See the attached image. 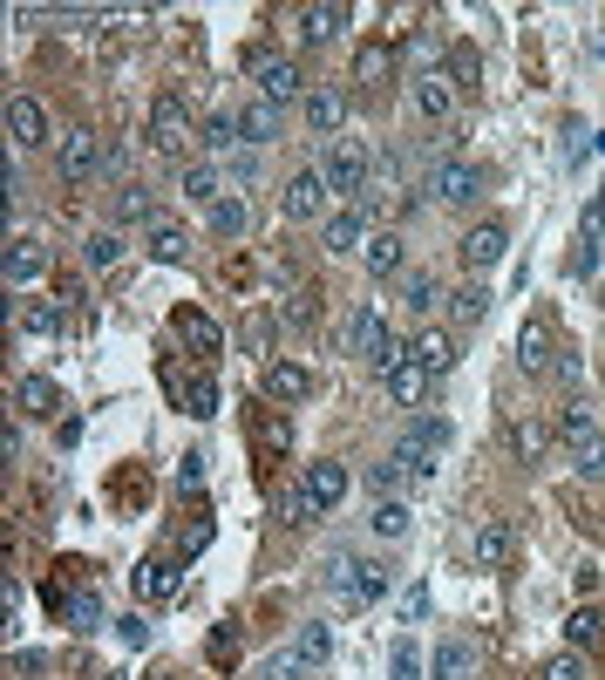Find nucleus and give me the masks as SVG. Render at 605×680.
<instances>
[{
  "mask_svg": "<svg viewBox=\"0 0 605 680\" xmlns=\"http://www.w3.org/2000/svg\"><path fill=\"white\" fill-rule=\"evenodd\" d=\"M259 443H266V456H287V450H293V422H287V409H266V415H259Z\"/></svg>",
  "mask_w": 605,
  "mask_h": 680,
  "instance_id": "f704fd0d",
  "label": "nucleus"
},
{
  "mask_svg": "<svg viewBox=\"0 0 605 680\" xmlns=\"http://www.w3.org/2000/svg\"><path fill=\"white\" fill-rule=\"evenodd\" d=\"M442 75H450V83H456V89H469V83H476V75H483V55H476L469 42H456V48H450V68H442Z\"/></svg>",
  "mask_w": 605,
  "mask_h": 680,
  "instance_id": "79ce46f5",
  "label": "nucleus"
},
{
  "mask_svg": "<svg viewBox=\"0 0 605 680\" xmlns=\"http://www.w3.org/2000/svg\"><path fill=\"white\" fill-rule=\"evenodd\" d=\"M68 619L83 626V633H89V626H102V598H96V585H89V592H75V606H68Z\"/></svg>",
  "mask_w": 605,
  "mask_h": 680,
  "instance_id": "09e8293b",
  "label": "nucleus"
},
{
  "mask_svg": "<svg viewBox=\"0 0 605 680\" xmlns=\"http://www.w3.org/2000/svg\"><path fill=\"white\" fill-rule=\"evenodd\" d=\"M177 484H184V490H197V484H205V456H184V469H177Z\"/></svg>",
  "mask_w": 605,
  "mask_h": 680,
  "instance_id": "680f3d73",
  "label": "nucleus"
},
{
  "mask_svg": "<svg viewBox=\"0 0 605 680\" xmlns=\"http://www.w3.org/2000/svg\"><path fill=\"white\" fill-rule=\"evenodd\" d=\"M360 266H368L375 279H395L401 266H409V246H401V231H375L368 252H360Z\"/></svg>",
  "mask_w": 605,
  "mask_h": 680,
  "instance_id": "412c9836",
  "label": "nucleus"
},
{
  "mask_svg": "<svg viewBox=\"0 0 605 680\" xmlns=\"http://www.w3.org/2000/svg\"><path fill=\"white\" fill-rule=\"evenodd\" d=\"M266 395H272V402H306L313 375H306L300 361H272V368H266Z\"/></svg>",
  "mask_w": 605,
  "mask_h": 680,
  "instance_id": "5701e85b",
  "label": "nucleus"
},
{
  "mask_svg": "<svg viewBox=\"0 0 605 680\" xmlns=\"http://www.w3.org/2000/svg\"><path fill=\"white\" fill-rule=\"evenodd\" d=\"M8 667H14V673H21V680H28V673H42V667H48V660H42V654H28V647H14V660H8Z\"/></svg>",
  "mask_w": 605,
  "mask_h": 680,
  "instance_id": "052dcab7",
  "label": "nucleus"
},
{
  "mask_svg": "<svg viewBox=\"0 0 605 680\" xmlns=\"http://www.w3.org/2000/svg\"><path fill=\"white\" fill-rule=\"evenodd\" d=\"M483 313H490V293H483V287H456L450 293V320H456V327H476Z\"/></svg>",
  "mask_w": 605,
  "mask_h": 680,
  "instance_id": "c9c22d12",
  "label": "nucleus"
},
{
  "mask_svg": "<svg viewBox=\"0 0 605 680\" xmlns=\"http://www.w3.org/2000/svg\"><path fill=\"white\" fill-rule=\"evenodd\" d=\"M401 300H409L415 313H435V306H442V279H435V272H409V287H401Z\"/></svg>",
  "mask_w": 605,
  "mask_h": 680,
  "instance_id": "58836bf2",
  "label": "nucleus"
},
{
  "mask_svg": "<svg viewBox=\"0 0 605 680\" xmlns=\"http://www.w3.org/2000/svg\"><path fill=\"white\" fill-rule=\"evenodd\" d=\"M598 469H605V456H598Z\"/></svg>",
  "mask_w": 605,
  "mask_h": 680,
  "instance_id": "338daca9",
  "label": "nucleus"
},
{
  "mask_svg": "<svg viewBox=\"0 0 605 680\" xmlns=\"http://www.w3.org/2000/svg\"><path fill=\"white\" fill-rule=\"evenodd\" d=\"M422 613H429V592H422V585H415V592H401V619H409V626H415Z\"/></svg>",
  "mask_w": 605,
  "mask_h": 680,
  "instance_id": "bf43d9fd",
  "label": "nucleus"
},
{
  "mask_svg": "<svg viewBox=\"0 0 605 680\" xmlns=\"http://www.w3.org/2000/svg\"><path fill=\"white\" fill-rule=\"evenodd\" d=\"M395 75V48L388 42H360V55H354V83H388Z\"/></svg>",
  "mask_w": 605,
  "mask_h": 680,
  "instance_id": "2f4dec72",
  "label": "nucleus"
},
{
  "mask_svg": "<svg viewBox=\"0 0 605 680\" xmlns=\"http://www.w3.org/2000/svg\"><path fill=\"white\" fill-rule=\"evenodd\" d=\"M395 463H401V476H409V484H429V476H435V463H442V450L415 443V435H401V450H395Z\"/></svg>",
  "mask_w": 605,
  "mask_h": 680,
  "instance_id": "cd10ccee",
  "label": "nucleus"
},
{
  "mask_svg": "<svg viewBox=\"0 0 605 680\" xmlns=\"http://www.w3.org/2000/svg\"><path fill=\"white\" fill-rule=\"evenodd\" d=\"M375 164H381V156H375L368 143L334 137V150H327V164H320V171H327V191H341L347 205H360V191L375 184Z\"/></svg>",
  "mask_w": 605,
  "mask_h": 680,
  "instance_id": "f257e3e1",
  "label": "nucleus"
},
{
  "mask_svg": "<svg viewBox=\"0 0 605 680\" xmlns=\"http://www.w3.org/2000/svg\"><path fill=\"white\" fill-rule=\"evenodd\" d=\"M238 347L252 354V361H266L272 368V320H259V313H246V327H238Z\"/></svg>",
  "mask_w": 605,
  "mask_h": 680,
  "instance_id": "e433bc0d",
  "label": "nucleus"
},
{
  "mask_svg": "<svg viewBox=\"0 0 605 680\" xmlns=\"http://www.w3.org/2000/svg\"><path fill=\"white\" fill-rule=\"evenodd\" d=\"M83 252H89V266H116V259H123V238H116V231H96Z\"/></svg>",
  "mask_w": 605,
  "mask_h": 680,
  "instance_id": "8fccbe9b",
  "label": "nucleus"
},
{
  "mask_svg": "<svg viewBox=\"0 0 605 680\" xmlns=\"http://www.w3.org/2000/svg\"><path fill=\"white\" fill-rule=\"evenodd\" d=\"M8 143H14V150L48 143V109L34 102V96H8Z\"/></svg>",
  "mask_w": 605,
  "mask_h": 680,
  "instance_id": "2eb2a0df",
  "label": "nucleus"
},
{
  "mask_svg": "<svg viewBox=\"0 0 605 680\" xmlns=\"http://www.w3.org/2000/svg\"><path fill=\"white\" fill-rule=\"evenodd\" d=\"M388 320H381V306H360L354 313V327H347V347H354V361L360 368H381V354H388Z\"/></svg>",
  "mask_w": 605,
  "mask_h": 680,
  "instance_id": "9d476101",
  "label": "nucleus"
},
{
  "mask_svg": "<svg viewBox=\"0 0 605 680\" xmlns=\"http://www.w3.org/2000/svg\"><path fill=\"white\" fill-rule=\"evenodd\" d=\"M456 252H463V266H476V272H490V266H497V259L510 252V231H504L497 218H483V225H476V231L463 238Z\"/></svg>",
  "mask_w": 605,
  "mask_h": 680,
  "instance_id": "f3484780",
  "label": "nucleus"
},
{
  "mask_svg": "<svg viewBox=\"0 0 605 680\" xmlns=\"http://www.w3.org/2000/svg\"><path fill=\"white\" fill-rule=\"evenodd\" d=\"M191 143H197V123H191L184 96H156L150 102V150L156 156H184Z\"/></svg>",
  "mask_w": 605,
  "mask_h": 680,
  "instance_id": "f03ea898",
  "label": "nucleus"
},
{
  "mask_svg": "<svg viewBox=\"0 0 605 680\" xmlns=\"http://www.w3.org/2000/svg\"><path fill=\"white\" fill-rule=\"evenodd\" d=\"M14 409H21V415H34V422H48V415L62 409V395H55V381H42V375H28V381L14 388Z\"/></svg>",
  "mask_w": 605,
  "mask_h": 680,
  "instance_id": "393cba45",
  "label": "nucleus"
},
{
  "mask_svg": "<svg viewBox=\"0 0 605 680\" xmlns=\"http://www.w3.org/2000/svg\"><path fill=\"white\" fill-rule=\"evenodd\" d=\"M246 68H252V96H266V102H293L306 83H300V62L293 55H246Z\"/></svg>",
  "mask_w": 605,
  "mask_h": 680,
  "instance_id": "7ed1b4c3",
  "label": "nucleus"
},
{
  "mask_svg": "<svg viewBox=\"0 0 605 680\" xmlns=\"http://www.w3.org/2000/svg\"><path fill=\"white\" fill-rule=\"evenodd\" d=\"M381 381H388V402H395V409H422V402H429V381H435V375H429L422 361H401V368H388Z\"/></svg>",
  "mask_w": 605,
  "mask_h": 680,
  "instance_id": "6ab92c4d",
  "label": "nucleus"
},
{
  "mask_svg": "<svg viewBox=\"0 0 605 680\" xmlns=\"http://www.w3.org/2000/svg\"><path fill=\"white\" fill-rule=\"evenodd\" d=\"M137 598H150V606H164V598H177L184 592V565L177 558H150V565H137Z\"/></svg>",
  "mask_w": 605,
  "mask_h": 680,
  "instance_id": "dca6fc26",
  "label": "nucleus"
},
{
  "mask_svg": "<svg viewBox=\"0 0 605 680\" xmlns=\"http://www.w3.org/2000/svg\"><path fill=\"white\" fill-rule=\"evenodd\" d=\"M388 680H422V660H415V639H395V654H388Z\"/></svg>",
  "mask_w": 605,
  "mask_h": 680,
  "instance_id": "a18cd8bd",
  "label": "nucleus"
},
{
  "mask_svg": "<svg viewBox=\"0 0 605 680\" xmlns=\"http://www.w3.org/2000/svg\"><path fill=\"white\" fill-rule=\"evenodd\" d=\"M55 164H62L68 184H89V177L102 171V143H96L89 130H68V137H55Z\"/></svg>",
  "mask_w": 605,
  "mask_h": 680,
  "instance_id": "1a4fd4ad",
  "label": "nucleus"
},
{
  "mask_svg": "<svg viewBox=\"0 0 605 680\" xmlns=\"http://www.w3.org/2000/svg\"><path fill=\"white\" fill-rule=\"evenodd\" d=\"M341 28H347V8H334V0H313V8L300 14V34H306L313 48H320V42H334Z\"/></svg>",
  "mask_w": 605,
  "mask_h": 680,
  "instance_id": "bb28decb",
  "label": "nucleus"
},
{
  "mask_svg": "<svg viewBox=\"0 0 605 680\" xmlns=\"http://www.w3.org/2000/svg\"><path fill=\"white\" fill-rule=\"evenodd\" d=\"M510 551H517V531L504 525V517H483V525L469 531V558H476L483 572H504V565H510Z\"/></svg>",
  "mask_w": 605,
  "mask_h": 680,
  "instance_id": "f8f14e48",
  "label": "nucleus"
},
{
  "mask_svg": "<svg viewBox=\"0 0 605 680\" xmlns=\"http://www.w3.org/2000/svg\"><path fill=\"white\" fill-rule=\"evenodd\" d=\"M102 680H123V673H102Z\"/></svg>",
  "mask_w": 605,
  "mask_h": 680,
  "instance_id": "69168bd1",
  "label": "nucleus"
},
{
  "mask_svg": "<svg viewBox=\"0 0 605 680\" xmlns=\"http://www.w3.org/2000/svg\"><path fill=\"white\" fill-rule=\"evenodd\" d=\"M429 197L435 205H469V197H483V171L463 164V156H442V164L429 171Z\"/></svg>",
  "mask_w": 605,
  "mask_h": 680,
  "instance_id": "423d86ee",
  "label": "nucleus"
},
{
  "mask_svg": "<svg viewBox=\"0 0 605 680\" xmlns=\"http://www.w3.org/2000/svg\"><path fill=\"white\" fill-rule=\"evenodd\" d=\"M116 218H123V225H156V205H150V191H123V197H116Z\"/></svg>",
  "mask_w": 605,
  "mask_h": 680,
  "instance_id": "49530a36",
  "label": "nucleus"
},
{
  "mask_svg": "<svg viewBox=\"0 0 605 680\" xmlns=\"http://www.w3.org/2000/svg\"><path fill=\"white\" fill-rule=\"evenodd\" d=\"M197 143H205V150H231V143H238V116L212 109V116H205V130H197Z\"/></svg>",
  "mask_w": 605,
  "mask_h": 680,
  "instance_id": "ea45409f",
  "label": "nucleus"
},
{
  "mask_svg": "<svg viewBox=\"0 0 605 680\" xmlns=\"http://www.w3.org/2000/svg\"><path fill=\"white\" fill-rule=\"evenodd\" d=\"M409 435H415V443H429V450H450V422H435V415H422Z\"/></svg>",
  "mask_w": 605,
  "mask_h": 680,
  "instance_id": "3c124183",
  "label": "nucleus"
},
{
  "mask_svg": "<svg viewBox=\"0 0 605 680\" xmlns=\"http://www.w3.org/2000/svg\"><path fill=\"white\" fill-rule=\"evenodd\" d=\"M538 680H592V667H585V654H551L538 667Z\"/></svg>",
  "mask_w": 605,
  "mask_h": 680,
  "instance_id": "37998d69",
  "label": "nucleus"
},
{
  "mask_svg": "<svg viewBox=\"0 0 605 680\" xmlns=\"http://www.w3.org/2000/svg\"><path fill=\"white\" fill-rule=\"evenodd\" d=\"M252 177H259V156L238 150V156H231V184H252Z\"/></svg>",
  "mask_w": 605,
  "mask_h": 680,
  "instance_id": "4d7b16f0",
  "label": "nucleus"
},
{
  "mask_svg": "<svg viewBox=\"0 0 605 680\" xmlns=\"http://www.w3.org/2000/svg\"><path fill=\"white\" fill-rule=\"evenodd\" d=\"M598 272V238H579L572 246V279H592Z\"/></svg>",
  "mask_w": 605,
  "mask_h": 680,
  "instance_id": "603ef678",
  "label": "nucleus"
},
{
  "mask_svg": "<svg viewBox=\"0 0 605 680\" xmlns=\"http://www.w3.org/2000/svg\"><path fill=\"white\" fill-rule=\"evenodd\" d=\"M287 320H293V327H300V320H313V293H293V300H287Z\"/></svg>",
  "mask_w": 605,
  "mask_h": 680,
  "instance_id": "0e129e2a",
  "label": "nucleus"
},
{
  "mask_svg": "<svg viewBox=\"0 0 605 680\" xmlns=\"http://www.w3.org/2000/svg\"><path fill=\"white\" fill-rule=\"evenodd\" d=\"M300 490H306V504H313L320 517H327V510H334V504L347 497V463H334V456L306 463V484H300Z\"/></svg>",
  "mask_w": 605,
  "mask_h": 680,
  "instance_id": "4468645a",
  "label": "nucleus"
},
{
  "mask_svg": "<svg viewBox=\"0 0 605 680\" xmlns=\"http://www.w3.org/2000/svg\"><path fill=\"white\" fill-rule=\"evenodd\" d=\"M341 123H347V96H341V89H313V96H306V130H313V137H334Z\"/></svg>",
  "mask_w": 605,
  "mask_h": 680,
  "instance_id": "4be33fe9",
  "label": "nucleus"
},
{
  "mask_svg": "<svg viewBox=\"0 0 605 680\" xmlns=\"http://www.w3.org/2000/svg\"><path fill=\"white\" fill-rule=\"evenodd\" d=\"M177 191L191 197V205H218V164H184V177H177Z\"/></svg>",
  "mask_w": 605,
  "mask_h": 680,
  "instance_id": "473e14b6",
  "label": "nucleus"
},
{
  "mask_svg": "<svg viewBox=\"0 0 605 680\" xmlns=\"http://www.w3.org/2000/svg\"><path fill=\"white\" fill-rule=\"evenodd\" d=\"M469 667H476L469 639H463V633H450V639L435 647V680H469Z\"/></svg>",
  "mask_w": 605,
  "mask_h": 680,
  "instance_id": "c756f323",
  "label": "nucleus"
},
{
  "mask_svg": "<svg viewBox=\"0 0 605 680\" xmlns=\"http://www.w3.org/2000/svg\"><path fill=\"white\" fill-rule=\"evenodd\" d=\"M0 272H8V287H34V279L48 272V246H42V238H28V231H14V238H8V259H0Z\"/></svg>",
  "mask_w": 605,
  "mask_h": 680,
  "instance_id": "ddd939ff",
  "label": "nucleus"
},
{
  "mask_svg": "<svg viewBox=\"0 0 605 680\" xmlns=\"http://www.w3.org/2000/svg\"><path fill=\"white\" fill-rule=\"evenodd\" d=\"M252 680H313V667H306L300 647H279V654H266V660L252 667Z\"/></svg>",
  "mask_w": 605,
  "mask_h": 680,
  "instance_id": "c85d7f7f",
  "label": "nucleus"
},
{
  "mask_svg": "<svg viewBox=\"0 0 605 680\" xmlns=\"http://www.w3.org/2000/svg\"><path fill=\"white\" fill-rule=\"evenodd\" d=\"M368 484H375L381 497H395V490H401V463H375V469H368Z\"/></svg>",
  "mask_w": 605,
  "mask_h": 680,
  "instance_id": "6e6d98bb",
  "label": "nucleus"
},
{
  "mask_svg": "<svg viewBox=\"0 0 605 680\" xmlns=\"http://www.w3.org/2000/svg\"><path fill=\"white\" fill-rule=\"evenodd\" d=\"M558 443L572 450L579 463H592V469H598V456H605V435H598L592 409H579V402H564V409H558Z\"/></svg>",
  "mask_w": 605,
  "mask_h": 680,
  "instance_id": "0eeeda50",
  "label": "nucleus"
},
{
  "mask_svg": "<svg viewBox=\"0 0 605 680\" xmlns=\"http://www.w3.org/2000/svg\"><path fill=\"white\" fill-rule=\"evenodd\" d=\"M177 395H184V409H191V415H197V422H205V415H212V409H218V381H212V375H197V381H184V388H177Z\"/></svg>",
  "mask_w": 605,
  "mask_h": 680,
  "instance_id": "a19ab883",
  "label": "nucleus"
},
{
  "mask_svg": "<svg viewBox=\"0 0 605 680\" xmlns=\"http://www.w3.org/2000/svg\"><path fill=\"white\" fill-rule=\"evenodd\" d=\"M564 639H572V654L605 647V606H579L572 619H564Z\"/></svg>",
  "mask_w": 605,
  "mask_h": 680,
  "instance_id": "a878e982",
  "label": "nucleus"
},
{
  "mask_svg": "<svg viewBox=\"0 0 605 680\" xmlns=\"http://www.w3.org/2000/svg\"><path fill=\"white\" fill-rule=\"evenodd\" d=\"M21 334H55V306H21Z\"/></svg>",
  "mask_w": 605,
  "mask_h": 680,
  "instance_id": "5fc2aeb1",
  "label": "nucleus"
},
{
  "mask_svg": "<svg viewBox=\"0 0 605 680\" xmlns=\"http://www.w3.org/2000/svg\"><path fill=\"white\" fill-rule=\"evenodd\" d=\"M177 334H184V347H191V354H218V341H225L212 313H177Z\"/></svg>",
  "mask_w": 605,
  "mask_h": 680,
  "instance_id": "7c9ffc66",
  "label": "nucleus"
},
{
  "mask_svg": "<svg viewBox=\"0 0 605 680\" xmlns=\"http://www.w3.org/2000/svg\"><path fill=\"white\" fill-rule=\"evenodd\" d=\"M510 443H517V456H544V422H510Z\"/></svg>",
  "mask_w": 605,
  "mask_h": 680,
  "instance_id": "de8ad7c7",
  "label": "nucleus"
},
{
  "mask_svg": "<svg viewBox=\"0 0 605 680\" xmlns=\"http://www.w3.org/2000/svg\"><path fill=\"white\" fill-rule=\"evenodd\" d=\"M551 361H558L551 320H544V313H531V320L517 327V368H523V375H551Z\"/></svg>",
  "mask_w": 605,
  "mask_h": 680,
  "instance_id": "9b49d317",
  "label": "nucleus"
},
{
  "mask_svg": "<svg viewBox=\"0 0 605 680\" xmlns=\"http://www.w3.org/2000/svg\"><path fill=\"white\" fill-rule=\"evenodd\" d=\"M143 246H150V259L184 266V259H191V231H184L177 218H156V225H143Z\"/></svg>",
  "mask_w": 605,
  "mask_h": 680,
  "instance_id": "aec40b11",
  "label": "nucleus"
},
{
  "mask_svg": "<svg viewBox=\"0 0 605 680\" xmlns=\"http://www.w3.org/2000/svg\"><path fill=\"white\" fill-rule=\"evenodd\" d=\"M293 647H300V654H306V667L320 673V667H327V660H334V633H327V626H320V619H306V626H300V639H293Z\"/></svg>",
  "mask_w": 605,
  "mask_h": 680,
  "instance_id": "72a5a7b5",
  "label": "nucleus"
},
{
  "mask_svg": "<svg viewBox=\"0 0 605 680\" xmlns=\"http://www.w3.org/2000/svg\"><path fill=\"white\" fill-rule=\"evenodd\" d=\"M598 231H605V191H598L592 205H585V238H598Z\"/></svg>",
  "mask_w": 605,
  "mask_h": 680,
  "instance_id": "e2e57ef3",
  "label": "nucleus"
},
{
  "mask_svg": "<svg viewBox=\"0 0 605 680\" xmlns=\"http://www.w3.org/2000/svg\"><path fill=\"white\" fill-rule=\"evenodd\" d=\"M279 212H287L293 225H306V218H327V171H320V164L293 171V177H287V191H279Z\"/></svg>",
  "mask_w": 605,
  "mask_h": 680,
  "instance_id": "20e7f679",
  "label": "nucleus"
},
{
  "mask_svg": "<svg viewBox=\"0 0 605 680\" xmlns=\"http://www.w3.org/2000/svg\"><path fill=\"white\" fill-rule=\"evenodd\" d=\"M279 130H287V116H279V102L252 96L246 109H238V143H279Z\"/></svg>",
  "mask_w": 605,
  "mask_h": 680,
  "instance_id": "a211bd4d",
  "label": "nucleus"
},
{
  "mask_svg": "<svg viewBox=\"0 0 605 680\" xmlns=\"http://www.w3.org/2000/svg\"><path fill=\"white\" fill-rule=\"evenodd\" d=\"M279 517H287V525H313V504H306V490H293V497H279Z\"/></svg>",
  "mask_w": 605,
  "mask_h": 680,
  "instance_id": "864d4df0",
  "label": "nucleus"
},
{
  "mask_svg": "<svg viewBox=\"0 0 605 680\" xmlns=\"http://www.w3.org/2000/svg\"><path fill=\"white\" fill-rule=\"evenodd\" d=\"M252 225V212H246V197H218V205H212V231L218 238H238V231H246Z\"/></svg>",
  "mask_w": 605,
  "mask_h": 680,
  "instance_id": "4c0bfd02",
  "label": "nucleus"
},
{
  "mask_svg": "<svg viewBox=\"0 0 605 680\" xmlns=\"http://www.w3.org/2000/svg\"><path fill=\"white\" fill-rule=\"evenodd\" d=\"M368 238H375V225H368V205H341L327 225H320V246H327L334 259H347V252H368Z\"/></svg>",
  "mask_w": 605,
  "mask_h": 680,
  "instance_id": "39448f33",
  "label": "nucleus"
},
{
  "mask_svg": "<svg viewBox=\"0 0 605 680\" xmlns=\"http://www.w3.org/2000/svg\"><path fill=\"white\" fill-rule=\"evenodd\" d=\"M551 375H558V381H572V388H579V354H572V347H558V361H551Z\"/></svg>",
  "mask_w": 605,
  "mask_h": 680,
  "instance_id": "13d9d810",
  "label": "nucleus"
},
{
  "mask_svg": "<svg viewBox=\"0 0 605 680\" xmlns=\"http://www.w3.org/2000/svg\"><path fill=\"white\" fill-rule=\"evenodd\" d=\"M456 102H463V89L442 68L415 75V116H422V123H456Z\"/></svg>",
  "mask_w": 605,
  "mask_h": 680,
  "instance_id": "6e6552de",
  "label": "nucleus"
},
{
  "mask_svg": "<svg viewBox=\"0 0 605 680\" xmlns=\"http://www.w3.org/2000/svg\"><path fill=\"white\" fill-rule=\"evenodd\" d=\"M415 361H422L429 375H450V368H456V334L422 327V334H415Z\"/></svg>",
  "mask_w": 605,
  "mask_h": 680,
  "instance_id": "b1692460",
  "label": "nucleus"
},
{
  "mask_svg": "<svg viewBox=\"0 0 605 680\" xmlns=\"http://www.w3.org/2000/svg\"><path fill=\"white\" fill-rule=\"evenodd\" d=\"M375 531H381V538H401V531H409V504L381 497V504H375Z\"/></svg>",
  "mask_w": 605,
  "mask_h": 680,
  "instance_id": "c03bdc74",
  "label": "nucleus"
}]
</instances>
